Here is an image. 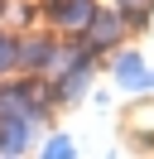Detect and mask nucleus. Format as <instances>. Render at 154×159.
<instances>
[{"instance_id": "obj_1", "label": "nucleus", "mask_w": 154, "mask_h": 159, "mask_svg": "<svg viewBox=\"0 0 154 159\" xmlns=\"http://www.w3.org/2000/svg\"><path fill=\"white\" fill-rule=\"evenodd\" d=\"M43 159H77V149H72V140H63V135H53L43 145Z\"/></svg>"}, {"instance_id": "obj_2", "label": "nucleus", "mask_w": 154, "mask_h": 159, "mask_svg": "<svg viewBox=\"0 0 154 159\" xmlns=\"http://www.w3.org/2000/svg\"><path fill=\"white\" fill-rule=\"evenodd\" d=\"M0 159H5V154H0Z\"/></svg>"}]
</instances>
